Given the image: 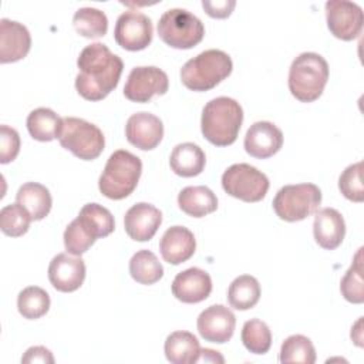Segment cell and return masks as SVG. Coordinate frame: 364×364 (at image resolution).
Returning a JSON list of instances; mask_svg holds the SVG:
<instances>
[{
    "mask_svg": "<svg viewBox=\"0 0 364 364\" xmlns=\"http://www.w3.org/2000/svg\"><path fill=\"white\" fill-rule=\"evenodd\" d=\"M77 67V92L88 101H100L118 85L124 63L105 44L92 43L80 53Z\"/></svg>",
    "mask_w": 364,
    "mask_h": 364,
    "instance_id": "cell-1",
    "label": "cell"
},
{
    "mask_svg": "<svg viewBox=\"0 0 364 364\" xmlns=\"http://www.w3.org/2000/svg\"><path fill=\"white\" fill-rule=\"evenodd\" d=\"M115 229L112 213L100 203H85L78 216L64 230L67 253L81 256L98 237L111 235Z\"/></svg>",
    "mask_w": 364,
    "mask_h": 364,
    "instance_id": "cell-2",
    "label": "cell"
},
{
    "mask_svg": "<svg viewBox=\"0 0 364 364\" xmlns=\"http://www.w3.org/2000/svg\"><path fill=\"white\" fill-rule=\"evenodd\" d=\"M243 122L240 104L229 97L210 100L202 109L200 129L203 136L216 146L232 145Z\"/></svg>",
    "mask_w": 364,
    "mask_h": 364,
    "instance_id": "cell-3",
    "label": "cell"
},
{
    "mask_svg": "<svg viewBox=\"0 0 364 364\" xmlns=\"http://www.w3.org/2000/svg\"><path fill=\"white\" fill-rule=\"evenodd\" d=\"M233 63L228 53L216 48L205 50L188 60L181 68L182 84L191 91H209L228 78Z\"/></svg>",
    "mask_w": 364,
    "mask_h": 364,
    "instance_id": "cell-4",
    "label": "cell"
},
{
    "mask_svg": "<svg viewBox=\"0 0 364 364\" xmlns=\"http://www.w3.org/2000/svg\"><path fill=\"white\" fill-rule=\"evenodd\" d=\"M141 173V159L129 151L118 149L109 155L98 179L100 192L108 199H124L134 192Z\"/></svg>",
    "mask_w": 364,
    "mask_h": 364,
    "instance_id": "cell-5",
    "label": "cell"
},
{
    "mask_svg": "<svg viewBox=\"0 0 364 364\" xmlns=\"http://www.w3.org/2000/svg\"><path fill=\"white\" fill-rule=\"evenodd\" d=\"M328 80V64L317 53L299 54L289 70V90L301 102L316 101Z\"/></svg>",
    "mask_w": 364,
    "mask_h": 364,
    "instance_id": "cell-6",
    "label": "cell"
},
{
    "mask_svg": "<svg viewBox=\"0 0 364 364\" xmlns=\"http://www.w3.org/2000/svg\"><path fill=\"white\" fill-rule=\"evenodd\" d=\"M58 141L64 149L82 161L98 158L105 146L102 131L97 125L77 117L63 118Z\"/></svg>",
    "mask_w": 364,
    "mask_h": 364,
    "instance_id": "cell-7",
    "label": "cell"
},
{
    "mask_svg": "<svg viewBox=\"0 0 364 364\" xmlns=\"http://www.w3.org/2000/svg\"><path fill=\"white\" fill-rule=\"evenodd\" d=\"M159 38L172 48L188 50L199 44L205 36L203 23L185 9L166 10L158 23Z\"/></svg>",
    "mask_w": 364,
    "mask_h": 364,
    "instance_id": "cell-8",
    "label": "cell"
},
{
    "mask_svg": "<svg viewBox=\"0 0 364 364\" xmlns=\"http://www.w3.org/2000/svg\"><path fill=\"white\" fill-rule=\"evenodd\" d=\"M321 203V191L314 183L286 185L273 199L276 215L286 222H299L313 215Z\"/></svg>",
    "mask_w": 364,
    "mask_h": 364,
    "instance_id": "cell-9",
    "label": "cell"
},
{
    "mask_svg": "<svg viewBox=\"0 0 364 364\" xmlns=\"http://www.w3.org/2000/svg\"><path fill=\"white\" fill-rule=\"evenodd\" d=\"M267 176L249 164L230 165L222 175L225 192L243 202H259L269 191Z\"/></svg>",
    "mask_w": 364,
    "mask_h": 364,
    "instance_id": "cell-10",
    "label": "cell"
},
{
    "mask_svg": "<svg viewBox=\"0 0 364 364\" xmlns=\"http://www.w3.org/2000/svg\"><path fill=\"white\" fill-rule=\"evenodd\" d=\"M152 21L141 11L127 10L117 18L114 38L124 50L139 51L146 48L152 41Z\"/></svg>",
    "mask_w": 364,
    "mask_h": 364,
    "instance_id": "cell-11",
    "label": "cell"
},
{
    "mask_svg": "<svg viewBox=\"0 0 364 364\" xmlns=\"http://www.w3.org/2000/svg\"><path fill=\"white\" fill-rule=\"evenodd\" d=\"M169 80L165 71L154 65L134 67L124 85V95L132 102H148L154 95L168 91Z\"/></svg>",
    "mask_w": 364,
    "mask_h": 364,
    "instance_id": "cell-12",
    "label": "cell"
},
{
    "mask_svg": "<svg viewBox=\"0 0 364 364\" xmlns=\"http://www.w3.org/2000/svg\"><path fill=\"white\" fill-rule=\"evenodd\" d=\"M326 18L330 33L344 41L354 40L363 30V9L353 1L330 0L326 3Z\"/></svg>",
    "mask_w": 364,
    "mask_h": 364,
    "instance_id": "cell-13",
    "label": "cell"
},
{
    "mask_svg": "<svg viewBox=\"0 0 364 364\" xmlns=\"http://www.w3.org/2000/svg\"><path fill=\"white\" fill-rule=\"evenodd\" d=\"M236 317L230 309L223 304H213L205 309L196 321L200 337L210 343L223 344L235 333Z\"/></svg>",
    "mask_w": 364,
    "mask_h": 364,
    "instance_id": "cell-14",
    "label": "cell"
},
{
    "mask_svg": "<svg viewBox=\"0 0 364 364\" xmlns=\"http://www.w3.org/2000/svg\"><path fill=\"white\" fill-rule=\"evenodd\" d=\"M85 279V263L80 256L58 253L48 266V280L53 287L63 293H71L81 287Z\"/></svg>",
    "mask_w": 364,
    "mask_h": 364,
    "instance_id": "cell-15",
    "label": "cell"
},
{
    "mask_svg": "<svg viewBox=\"0 0 364 364\" xmlns=\"http://www.w3.org/2000/svg\"><path fill=\"white\" fill-rule=\"evenodd\" d=\"M125 136L131 145L142 151H151L162 141L164 124L156 115L141 111L128 118L125 125Z\"/></svg>",
    "mask_w": 364,
    "mask_h": 364,
    "instance_id": "cell-16",
    "label": "cell"
},
{
    "mask_svg": "<svg viewBox=\"0 0 364 364\" xmlns=\"http://www.w3.org/2000/svg\"><path fill=\"white\" fill-rule=\"evenodd\" d=\"M243 145L250 156L266 159L280 151L283 145V132L273 122L257 121L247 129Z\"/></svg>",
    "mask_w": 364,
    "mask_h": 364,
    "instance_id": "cell-17",
    "label": "cell"
},
{
    "mask_svg": "<svg viewBox=\"0 0 364 364\" xmlns=\"http://www.w3.org/2000/svg\"><path fill=\"white\" fill-rule=\"evenodd\" d=\"M162 223V213L151 203L139 202L132 205L124 218L127 235L136 242H146L154 237Z\"/></svg>",
    "mask_w": 364,
    "mask_h": 364,
    "instance_id": "cell-18",
    "label": "cell"
},
{
    "mask_svg": "<svg viewBox=\"0 0 364 364\" xmlns=\"http://www.w3.org/2000/svg\"><path fill=\"white\" fill-rule=\"evenodd\" d=\"M31 47V36L26 26L9 18L0 20V63L23 60Z\"/></svg>",
    "mask_w": 364,
    "mask_h": 364,
    "instance_id": "cell-19",
    "label": "cell"
},
{
    "mask_svg": "<svg viewBox=\"0 0 364 364\" xmlns=\"http://www.w3.org/2000/svg\"><path fill=\"white\" fill-rule=\"evenodd\" d=\"M212 279L199 267H189L178 273L172 282V294L182 303H199L209 297Z\"/></svg>",
    "mask_w": 364,
    "mask_h": 364,
    "instance_id": "cell-20",
    "label": "cell"
},
{
    "mask_svg": "<svg viewBox=\"0 0 364 364\" xmlns=\"http://www.w3.org/2000/svg\"><path fill=\"white\" fill-rule=\"evenodd\" d=\"M196 249L193 233L185 226H171L159 242L162 259L169 264H181L191 259Z\"/></svg>",
    "mask_w": 364,
    "mask_h": 364,
    "instance_id": "cell-21",
    "label": "cell"
},
{
    "mask_svg": "<svg viewBox=\"0 0 364 364\" xmlns=\"http://www.w3.org/2000/svg\"><path fill=\"white\" fill-rule=\"evenodd\" d=\"M313 235L316 243L326 249H337L346 235V223L341 213L334 208H323L314 216Z\"/></svg>",
    "mask_w": 364,
    "mask_h": 364,
    "instance_id": "cell-22",
    "label": "cell"
},
{
    "mask_svg": "<svg viewBox=\"0 0 364 364\" xmlns=\"http://www.w3.org/2000/svg\"><path fill=\"white\" fill-rule=\"evenodd\" d=\"M206 164V156L202 148L193 142L178 144L169 158L171 169L183 178H192L199 175Z\"/></svg>",
    "mask_w": 364,
    "mask_h": 364,
    "instance_id": "cell-23",
    "label": "cell"
},
{
    "mask_svg": "<svg viewBox=\"0 0 364 364\" xmlns=\"http://www.w3.org/2000/svg\"><path fill=\"white\" fill-rule=\"evenodd\" d=\"M165 355L172 364H195L200 355L198 338L189 331H173L165 340Z\"/></svg>",
    "mask_w": 364,
    "mask_h": 364,
    "instance_id": "cell-24",
    "label": "cell"
},
{
    "mask_svg": "<svg viewBox=\"0 0 364 364\" xmlns=\"http://www.w3.org/2000/svg\"><path fill=\"white\" fill-rule=\"evenodd\" d=\"M182 212L192 218H203L218 208V198L208 186H186L178 195Z\"/></svg>",
    "mask_w": 364,
    "mask_h": 364,
    "instance_id": "cell-25",
    "label": "cell"
},
{
    "mask_svg": "<svg viewBox=\"0 0 364 364\" xmlns=\"http://www.w3.org/2000/svg\"><path fill=\"white\" fill-rule=\"evenodd\" d=\"M16 200L30 213L33 220L44 219L50 213L53 205L50 191L37 182H27L21 185L17 191Z\"/></svg>",
    "mask_w": 364,
    "mask_h": 364,
    "instance_id": "cell-26",
    "label": "cell"
},
{
    "mask_svg": "<svg viewBox=\"0 0 364 364\" xmlns=\"http://www.w3.org/2000/svg\"><path fill=\"white\" fill-rule=\"evenodd\" d=\"M63 125V118L50 108H36L27 117V129L31 138L50 142L58 138Z\"/></svg>",
    "mask_w": 364,
    "mask_h": 364,
    "instance_id": "cell-27",
    "label": "cell"
},
{
    "mask_svg": "<svg viewBox=\"0 0 364 364\" xmlns=\"http://www.w3.org/2000/svg\"><path fill=\"white\" fill-rule=\"evenodd\" d=\"M260 299V284L256 277L242 274L236 277L228 289V301L236 310H249Z\"/></svg>",
    "mask_w": 364,
    "mask_h": 364,
    "instance_id": "cell-28",
    "label": "cell"
},
{
    "mask_svg": "<svg viewBox=\"0 0 364 364\" xmlns=\"http://www.w3.org/2000/svg\"><path fill=\"white\" fill-rule=\"evenodd\" d=\"M129 274L139 284H154L164 276V267L155 253L142 249L138 250L129 260Z\"/></svg>",
    "mask_w": 364,
    "mask_h": 364,
    "instance_id": "cell-29",
    "label": "cell"
},
{
    "mask_svg": "<svg viewBox=\"0 0 364 364\" xmlns=\"http://www.w3.org/2000/svg\"><path fill=\"white\" fill-rule=\"evenodd\" d=\"M75 31L87 38H98L107 34L108 18L104 11L94 7H81L74 13Z\"/></svg>",
    "mask_w": 364,
    "mask_h": 364,
    "instance_id": "cell-30",
    "label": "cell"
},
{
    "mask_svg": "<svg viewBox=\"0 0 364 364\" xmlns=\"http://www.w3.org/2000/svg\"><path fill=\"white\" fill-rule=\"evenodd\" d=\"M280 363H300L313 364L316 361V350L311 340L301 334L289 336L280 347Z\"/></svg>",
    "mask_w": 364,
    "mask_h": 364,
    "instance_id": "cell-31",
    "label": "cell"
},
{
    "mask_svg": "<svg viewBox=\"0 0 364 364\" xmlns=\"http://www.w3.org/2000/svg\"><path fill=\"white\" fill-rule=\"evenodd\" d=\"M17 309L24 318H40L50 309V296L38 286H28L18 293Z\"/></svg>",
    "mask_w": 364,
    "mask_h": 364,
    "instance_id": "cell-32",
    "label": "cell"
},
{
    "mask_svg": "<svg viewBox=\"0 0 364 364\" xmlns=\"http://www.w3.org/2000/svg\"><path fill=\"white\" fill-rule=\"evenodd\" d=\"M340 291L343 297L354 304L364 301V280H363V247H360L353 259L350 269L341 279Z\"/></svg>",
    "mask_w": 364,
    "mask_h": 364,
    "instance_id": "cell-33",
    "label": "cell"
},
{
    "mask_svg": "<svg viewBox=\"0 0 364 364\" xmlns=\"http://www.w3.org/2000/svg\"><path fill=\"white\" fill-rule=\"evenodd\" d=\"M240 338L246 350L253 354H264L270 350L272 346L270 328L264 321L259 318L247 320L243 324Z\"/></svg>",
    "mask_w": 364,
    "mask_h": 364,
    "instance_id": "cell-34",
    "label": "cell"
},
{
    "mask_svg": "<svg viewBox=\"0 0 364 364\" xmlns=\"http://www.w3.org/2000/svg\"><path fill=\"white\" fill-rule=\"evenodd\" d=\"M30 213L18 203H10L0 210V229L10 237L23 236L31 222Z\"/></svg>",
    "mask_w": 364,
    "mask_h": 364,
    "instance_id": "cell-35",
    "label": "cell"
},
{
    "mask_svg": "<svg viewBox=\"0 0 364 364\" xmlns=\"http://www.w3.org/2000/svg\"><path fill=\"white\" fill-rule=\"evenodd\" d=\"M363 162H355L348 165L338 178V189L351 202H363L364 200V188H363Z\"/></svg>",
    "mask_w": 364,
    "mask_h": 364,
    "instance_id": "cell-36",
    "label": "cell"
},
{
    "mask_svg": "<svg viewBox=\"0 0 364 364\" xmlns=\"http://www.w3.org/2000/svg\"><path fill=\"white\" fill-rule=\"evenodd\" d=\"M20 151V136L18 132L9 127H0V162L9 164L16 159Z\"/></svg>",
    "mask_w": 364,
    "mask_h": 364,
    "instance_id": "cell-37",
    "label": "cell"
},
{
    "mask_svg": "<svg viewBox=\"0 0 364 364\" xmlns=\"http://www.w3.org/2000/svg\"><path fill=\"white\" fill-rule=\"evenodd\" d=\"M236 6L235 0H216V1H209L203 0L202 7L206 11L208 16L213 18H226L230 16Z\"/></svg>",
    "mask_w": 364,
    "mask_h": 364,
    "instance_id": "cell-38",
    "label": "cell"
},
{
    "mask_svg": "<svg viewBox=\"0 0 364 364\" xmlns=\"http://www.w3.org/2000/svg\"><path fill=\"white\" fill-rule=\"evenodd\" d=\"M21 363H48L53 364L54 363V357L51 354V351L43 346H36V347H30L24 355L21 357Z\"/></svg>",
    "mask_w": 364,
    "mask_h": 364,
    "instance_id": "cell-39",
    "label": "cell"
},
{
    "mask_svg": "<svg viewBox=\"0 0 364 364\" xmlns=\"http://www.w3.org/2000/svg\"><path fill=\"white\" fill-rule=\"evenodd\" d=\"M223 363L225 358L219 354V351L210 348H200V355L198 363Z\"/></svg>",
    "mask_w": 364,
    "mask_h": 364,
    "instance_id": "cell-40",
    "label": "cell"
},
{
    "mask_svg": "<svg viewBox=\"0 0 364 364\" xmlns=\"http://www.w3.org/2000/svg\"><path fill=\"white\" fill-rule=\"evenodd\" d=\"M361 323H363V317L358 318V321L351 327V338L355 341L357 346H363L361 344Z\"/></svg>",
    "mask_w": 364,
    "mask_h": 364,
    "instance_id": "cell-41",
    "label": "cell"
}]
</instances>
